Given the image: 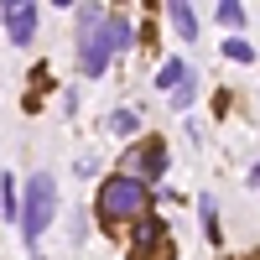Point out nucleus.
Here are the masks:
<instances>
[{"label":"nucleus","instance_id":"nucleus-1","mask_svg":"<svg viewBox=\"0 0 260 260\" xmlns=\"http://www.w3.org/2000/svg\"><path fill=\"white\" fill-rule=\"evenodd\" d=\"M52 208H57V182H52V172H37L26 182V203H21V229H26L31 245L42 240V229L52 224Z\"/></svg>","mask_w":260,"mask_h":260},{"label":"nucleus","instance_id":"nucleus-2","mask_svg":"<svg viewBox=\"0 0 260 260\" xmlns=\"http://www.w3.org/2000/svg\"><path fill=\"white\" fill-rule=\"evenodd\" d=\"M99 213L104 219H146V187L130 177H110L99 187Z\"/></svg>","mask_w":260,"mask_h":260},{"label":"nucleus","instance_id":"nucleus-3","mask_svg":"<svg viewBox=\"0 0 260 260\" xmlns=\"http://www.w3.org/2000/svg\"><path fill=\"white\" fill-rule=\"evenodd\" d=\"M78 26H83L78 62H83V73H89V78H99V73H104V62H110V47H104V31H99V11H94V6H83Z\"/></svg>","mask_w":260,"mask_h":260},{"label":"nucleus","instance_id":"nucleus-4","mask_svg":"<svg viewBox=\"0 0 260 260\" xmlns=\"http://www.w3.org/2000/svg\"><path fill=\"white\" fill-rule=\"evenodd\" d=\"M161 172H167V146L161 141H146L141 151H130V156H125V172H120V177H130V182H156L161 177Z\"/></svg>","mask_w":260,"mask_h":260},{"label":"nucleus","instance_id":"nucleus-5","mask_svg":"<svg viewBox=\"0 0 260 260\" xmlns=\"http://www.w3.org/2000/svg\"><path fill=\"white\" fill-rule=\"evenodd\" d=\"M0 16H6V26H11V42L26 47L31 26H37V6H31V0H11V6H0Z\"/></svg>","mask_w":260,"mask_h":260},{"label":"nucleus","instance_id":"nucleus-6","mask_svg":"<svg viewBox=\"0 0 260 260\" xmlns=\"http://www.w3.org/2000/svg\"><path fill=\"white\" fill-rule=\"evenodd\" d=\"M161 245H167V229L156 219H141V229H136V260H156Z\"/></svg>","mask_w":260,"mask_h":260},{"label":"nucleus","instance_id":"nucleus-7","mask_svg":"<svg viewBox=\"0 0 260 260\" xmlns=\"http://www.w3.org/2000/svg\"><path fill=\"white\" fill-rule=\"evenodd\" d=\"M99 31H104V47H110V52H125V47H130V37H136L125 16H104V21H99Z\"/></svg>","mask_w":260,"mask_h":260},{"label":"nucleus","instance_id":"nucleus-8","mask_svg":"<svg viewBox=\"0 0 260 260\" xmlns=\"http://www.w3.org/2000/svg\"><path fill=\"white\" fill-rule=\"evenodd\" d=\"M182 78H187V68H182L177 57H167V62H161V73H156V89H177Z\"/></svg>","mask_w":260,"mask_h":260},{"label":"nucleus","instance_id":"nucleus-9","mask_svg":"<svg viewBox=\"0 0 260 260\" xmlns=\"http://www.w3.org/2000/svg\"><path fill=\"white\" fill-rule=\"evenodd\" d=\"M167 16H172V26H177V37H192V31H198V16H192L187 6H167Z\"/></svg>","mask_w":260,"mask_h":260},{"label":"nucleus","instance_id":"nucleus-10","mask_svg":"<svg viewBox=\"0 0 260 260\" xmlns=\"http://www.w3.org/2000/svg\"><path fill=\"white\" fill-rule=\"evenodd\" d=\"M198 213H203V229H208V240H219V219H213V213H219V203H213V198H198Z\"/></svg>","mask_w":260,"mask_h":260},{"label":"nucleus","instance_id":"nucleus-11","mask_svg":"<svg viewBox=\"0 0 260 260\" xmlns=\"http://www.w3.org/2000/svg\"><path fill=\"white\" fill-rule=\"evenodd\" d=\"M110 130H115V136H136V110H115L110 115Z\"/></svg>","mask_w":260,"mask_h":260},{"label":"nucleus","instance_id":"nucleus-12","mask_svg":"<svg viewBox=\"0 0 260 260\" xmlns=\"http://www.w3.org/2000/svg\"><path fill=\"white\" fill-rule=\"evenodd\" d=\"M0 213H6V219H21V203H16V187L11 182H0Z\"/></svg>","mask_w":260,"mask_h":260},{"label":"nucleus","instance_id":"nucleus-13","mask_svg":"<svg viewBox=\"0 0 260 260\" xmlns=\"http://www.w3.org/2000/svg\"><path fill=\"white\" fill-rule=\"evenodd\" d=\"M224 52H229L234 62H250V57H255V47H250L245 37H229V42H224Z\"/></svg>","mask_w":260,"mask_h":260},{"label":"nucleus","instance_id":"nucleus-14","mask_svg":"<svg viewBox=\"0 0 260 260\" xmlns=\"http://www.w3.org/2000/svg\"><path fill=\"white\" fill-rule=\"evenodd\" d=\"M172 104H177V110H187V104H192V78H182L177 89H172Z\"/></svg>","mask_w":260,"mask_h":260},{"label":"nucleus","instance_id":"nucleus-15","mask_svg":"<svg viewBox=\"0 0 260 260\" xmlns=\"http://www.w3.org/2000/svg\"><path fill=\"white\" fill-rule=\"evenodd\" d=\"M219 21H224V26H240V21H245V11L229 0V6H219Z\"/></svg>","mask_w":260,"mask_h":260},{"label":"nucleus","instance_id":"nucleus-16","mask_svg":"<svg viewBox=\"0 0 260 260\" xmlns=\"http://www.w3.org/2000/svg\"><path fill=\"white\" fill-rule=\"evenodd\" d=\"M250 177H255V182H260V161H255V172H250Z\"/></svg>","mask_w":260,"mask_h":260}]
</instances>
